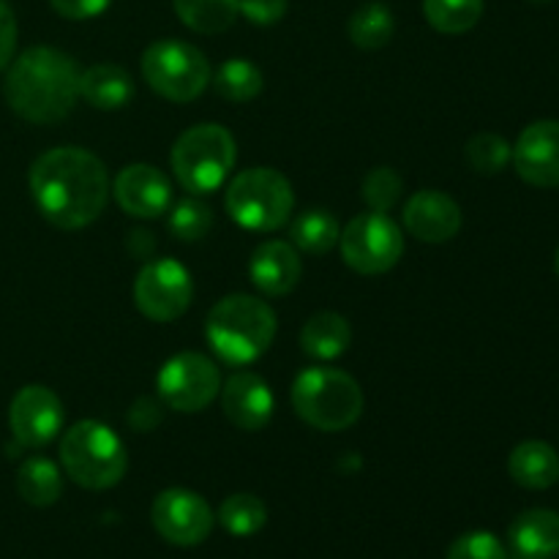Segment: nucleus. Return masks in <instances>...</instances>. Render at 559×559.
Instances as JSON below:
<instances>
[{"instance_id":"18","label":"nucleus","mask_w":559,"mask_h":559,"mask_svg":"<svg viewBox=\"0 0 559 559\" xmlns=\"http://www.w3.org/2000/svg\"><path fill=\"white\" fill-rule=\"evenodd\" d=\"M249 276L267 298H284L300 284L304 262H300L298 249L287 240H265L251 254Z\"/></svg>"},{"instance_id":"7","label":"nucleus","mask_w":559,"mask_h":559,"mask_svg":"<svg viewBox=\"0 0 559 559\" xmlns=\"http://www.w3.org/2000/svg\"><path fill=\"white\" fill-rule=\"evenodd\" d=\"M227 213L235 224L251 233H273L293 216L295 194L289 180L278 169H243L227 186Z\"/></svg>"},{"instance_id":"36","label":"nucleus","mask_w":559,"mask_h":559,"mask_svg":"<svg viewBox=\"0 0 559 559\" xmlns=\"http://www.w3.org/2000/svg\"><path fill=\"white\" fill-rule=\"evenodd\" d=\"M16 49V16L5 0H0V71L9 69Z\"/></svg>"},{"instance_id":"27","label":"nucleus","mask_w":559,"mask_h":559,"mask_svg":"<svg viewBox=\"0 0 559 559\" xmlns=\"http://www.w3.org/2000/svg\"><path fill=\"white\" fill-rule=\"evenodd\" d=\"M424 14L435 31L459 36L478 25L484 0H424Z\"/></svg>"},{"instance_id":"26","label":"nucleus","mask_w":559,"mask_h":559,"mask_svg":"<svg viewBox=\"0 0 559 559\" xmlns=\"http://www.w3.org/2000/svg\"><path fill=\"white\" fill-rule=\"evenodd\" d=\"M213 87L224 102L246 104L262 93V71L246 58H229L213 74Z\"/></svg>"},{"instance_id":"35","label":"nucleus","mask_w":559,"mask_h":559,"mask_svg":"<svg viewBox=\"0 0 559 559\" xmlns=\"http://www.w3.org/2000/svg\"><path fill=\"white\" fill-rule=\"evenodd\" d=\"M164 413H162V404L156 402V399L151 396H140L134 404H131L129 409V426L134 431H140V435H147V431L158 429V424H162Z\"/></svg>"},{"instance_id":"32","label":"nucleus","mask_w":559,"mask_h":559,"mask_svg":"<svg viewBox=\"0 0 559 559\" xmlns=\"http://www.w3.org/2000/svg\"><path fill=\"white\" fill-rule=\"evenodd\" d=\"M402 178H399L396 169L391 167H377L366 175L364 180V200L371 211L388 213L402 197Z\"/></svg>"},{"instance_id":"34","label":"nucleus","mask_w":559,"mask_h":559,"mask_svg":"<svg viewBox=\"0 0 559 559\" xmlns=\"http://www.w3.org/2000/svg\"><path fill=\"white\" fill-rule=\"evenodd\" d=\"M287 0H238V11L251 25H276L287 14Z\"/></svg>"},{"instance_id":"6","label":"nucleus","mask_w":559,"mask_h":559,"mask_svg":"<svg viewBox=\"0 0 559 559\" xmlns=\"http://www.w3.org/2000/svg\"><path fill=\"white\" fill-rule=\"evenodd\" d=\"M235 158H238L235 136L218 123L191 126L178 136L169 153L175 178L194 197L222 189L224 180L233 173Z\"/></svg>"},{"instance_id":"25","label":"nucleus","mask_w":559,"mask_h":559,"mask_svg":"<svg viewBox=\"0 0 559 559\" xmlns=\"http://www.w3.org/2000/svg\"><path fill=\"white\" fill-rule=\"evenodd\" d=\"M175 14L194 33H224L238 20V0H173Z\"/></svg>"},{"instance_id":"17","label":"nucleus","mask_w":559,"mask_h":559,"mask_svg":"<svg viewBox=\"0 0 559 559\" xmlns=\"http://www.w3.org/2000/svg\"><path fill=\"white\" fill-rule=\"evenodd\" d=\"M222 407L240 431H260L273 418V393L260 374L235 371L222 385Z\"/></svg>"},{"instance_id":"14","label":"nucleus","mask_w":559,"mask_h":559,"mask_svg":"<svg viewBox=\"0 0 559 559\" xmlns=\"http://www.w3.org/2000/svg\"><path fill=\"white\" fill-rule=\"evenodd\" d=\"M513 164L524 183L559 189V120H538L519 134Z\"/></svg>"},{"instance_id":"33","label":"nucleus","mask_w":559,"mask_h":559,"mask_svg":"<svg viewBox=\"0 0 559 559\" xmlns=\"http://www.w3.org/2000/svg\"><path fill=\"white\" fill-rule=\"evenodd\" d=\"M445 559H508V551L497 535L475 530L453 540Z\"/></svg>"},{"instance_id":"9","label":"nucleus","mask_w":559,"mask_h":559,"mask_svg":"<svg viewBox=\"0 0 559 559\" xmlns=\"http://www.w3.org/2000/svg\"><path fill=\"white\" fill-rule=\"evenodd\" d=\"M342 260L360 276H380L404 254V233L388 213H360L338 238Z\"/></svg>"},{"instance_id":"20","label":"nucleus","mask_w":559,"mask_h":559,"mask_svg":"<svg viewBox=\"0 0 559 559\" xmlns=\"http://www.w3.org/2000/svg\"><path fill=\"white\" fill-rule=\"evenodd\" d=\"M80 96L93 109H123L134 98V80L115 63H96L80 74Z\"/></svg>"},{"instance_id":"11","label":"nucleus","mask_w":559,"mask_h":559,"mask_svg":"<svg viewBox=\"0 0 559 559\" xmlns=\"http://www.w3.org/2000/svg\"><path fill=\"white\" fill-rule=\"evenodd\" d=\"M194 298V282L178 260H147L134 282V304L147 320L175 322Z\"/></svg>"},{"instance_id":"8","label":"nucleus","mask_w":559,"mask_h":559,"mask_svg":"<svg viewBox=\"0 0 559 559\" xmlns=\"http://www.w3.org/2000/svg\"><path fill=\"white\" fill-rule=\"evenodd\" d=\"M142 76L158 96L175 104L194 102L211 85V63L194 44L162 38L142 52Z\"/></svg>"},{"instance_id":"13","label":"nucleus","mask_w":559,"mask_h":559,"mask_svg":"<svg viewBox=\"0 0 559 559\" xmlns=\"http://www.w3.org/2000/svg\"><path fill=\"white\" fill-rule=\"evenodd\" d=\"M9 426L22 448H44L63 429V404L44 385H25L9 409Z\"/></svg>"},{"instance_id":"28","label":"nucleus","mask_w":559,"mask_h":559,"mask_svg":"<svg viewBox=\"0 0 559 559\" xmlns=\"http://www.w3.org/2000/svg\"><path fill=\"white\" fill-rule=\"evenodd\" d=\"M393 27H396V22H393L391 9L382 3H369L349 16L347 31L355 47L382 49L393 38Z\"/></svg>"},{"instance_id":"1","label":"nucleus","mask_w":559,"mask_h":559,"mask_svg":"<svg viewBox=\"0 0 559 559\" xmlns=\"http://www.w3.org/2000/svg\"><path fill=\"white\" fill-rule=\"evenodd\" d=\"M31 194L41 216L58 229H82L109 202V175L102 158L85 147H52L31 167Z\"/></svg>"},{"instance_id":"39","label":"nucleus","mask_w":559,"mask_h":559,"mask_svg":"<svg viewBox=\"0 0 559 559\" xmlns=\"http://www.w3.org/2000/svg\"><path fill=\"white\" fill-rule=\"evenodd\" d=\"M527 3H535V5H544V3H551V0H527Z\"/></svg>"},{"instance_id":"31","label":"nucleus","mask_w":559,"mask_h":559,"mask_svg":"<svg viewBox=\"0 0 559 559\" xmlns=\"http://www.w3.org/2000/svg\"><path fill=\"white\" fill-rule=\"evenodd\" d=\"M211 227L213 211L205 202L197 200L194 194L175 202V207L169 211V233L178 240H183V243H197V240H202L211 233Z\"/></svg>"},{"instance_id":"15","label":"nucleus","mask_w":559,"mask_h":559,"mask_svg":"<svg viewBox=\"0 0 559 559\" xmlns=\"http://www.w3.org/2000/svg\"><path fill=\"white\" fill-rule=\"evenodd\" d=\"M118 205L134 218H158L173 205L169 178L153 164H131L120 169L112 183Z\"/></svg>"},{"instance_id":"29","label":"nucleus","mask_w":559,"mask_h":559,"mask_svg":"<svg viewBox=\"0 0 559 559\" xmlns=\"http://www.w3.org/2000/svg\"><path fill=\"white\" fill-rule=\"evenodd\" d=\"M218 522L235 538H249L267 524V508L254 495H233L218 508Z\"/></svg>"},{"instance_id":"40","label":"nucleus","mask_w":559,"mask_h":559,"mask_svg":"<svg viewBox=\"0 0 559 559\" xmlns=\"http://www.w3.org/2000/svg\"><path fill=\"white\" fill-rule=\"evenodd\" d=\"M555 265H557V273H559V249H557V260H555Z\"/></svg>"},{"instance_id":"3","label":"nucleus","mask_w":559,"mask_h":559,"mask_svg":"<svg viewBox=\"0 0 559 559\" xmlns=\"http://www.w3.org/2000/svg\"><path fill=\"white\" fill-rule=\"evenodd\" d=\"M276 314L254 295H227L211 309L205 336L218 360L229 366L254 364L276 338Z\"/></svg>"},{"instance_id":"4","label":"nucleus","mask_w":559,"mask_h":559,"mask_svg":"<svg viewBox=\"0 0 559 559\" xmlns=\"http://www.w3.org/2000/svg\"><path fill=\"white\" fill-rule=\"evenodd\" d=\"M293 407L317 431H344L364 415V391L342 369L311 366L293 382Z\"/></svg>"},{"instance_id":"37","label":"nucleus","mask_w":559,"mask_h":559,"mask_svg":"<svg viewBox=\"0 0 559 559\" xmlns=\"http://www.w3.org/2000/svg\"><path fill=\"white\" fill-rule=\"evenodd\" d=\"M49 3L66 20H93V16L104 14L112 0H49Z\"/></svg>"},{"instance_id":"5","label":"nucleus","mask_w":559,"mask_h":559,"mask_svg":"<svg viewBox=\"0 0 559 559\" xmlns=\"http://www.w3.org/2000/svg\"><path fill=\"white\" fill-rule=\"evenodd\" d=\"M60 464L76 486L91 491L112 489L129 469V451L109 426L98 420L74 424L60 440Z\"/></svg>"},{"instance_id":"19","label":"nucleus","mask_w":559,"mask_h":559,"mask_svg":"<svg viewBox=\"0 0 559 559\" xmlns=\"http://www.w3.org/2000/svg\"><path fill=\"white\" fill-rule=\"evenodd\" d=\"M513 551L522 559H557L559 557V513L533 508L513 519L508 530Z\"/></svg>"},{"instance_id":"38","label":"nucleus","mask_w":559,"mask_h":559,"mask_svg":"<svg viewBox=\"0 0 559 559\" xmlns=\"http://www.w3.org/2000/svg\"><path fill=\"white\" fill-rule=\"evenodd\" d=\"M126 249H129L136 260H147V257H153V251H156V240H153V235L145 233V229H134V233H129V238H126Z\"/></svg>"},{"instance_id":"16","label":"nucleus","mask_w":559,"mask_h":559,"mask_svg":"<svg viewBox=\"0 0 559 559\" xmlns=\"http://www.w3.org/2000/svg\"><path fill=\"white\" fill-rule=\"evenodd\" d=\"M404 227L424 243H448L462 229V207L453 197L437 189H420L404 205Z\"/></svg>"},{"instance_id":"10","label":"nucleus","mask_w":559,"mask_h":559,"mask_svg":"<svg viewBox=\"0 0 559 559\" xmlns=\"http://www.w3.org/2000/svg\"><path fill=\"white\" fill-rule=\"evenodd\" d=\"M158 396L175 413H202L222 391L218 366L202 353H178L158 371Z\"/></svg>"},{"instance_id":"30","label":"nucleus","mask_w":559,"mask_h":559,"mask_svg":"<svg viewBox=\"0 0 559 559\" xmlns=\"http://www.w3.org/2000/svg\"><path fill=\"white\" fill-rule=\"evenodd\" d=\"M464 156H467V164L478 175H500L513 162V147L508 145L506 136L484 131V134H475L467 142Z\"/></svg>"},{"instance_id":"23","label":"nucleus","mask_w":559,"mask_h":559,"mask_svg":"<svg viewBox=\"0 0 559 559\" xmlns=\"http://www.w3.org/2000/svg\"><path fill=\"white\" fill-rule=\"evenodd\" d=\"M289 238L298 251L309 257H322L328 251H333L342 238V227H338L336 216L331 211H322V207H311L304 211L289 227Z\"/></svg>"},{"instance_id":"21","label":"nucleus","mask_w":559,"mask_h":559,"mask_svg":"<svg viewBox=\"0 0 559 559\" xmlns=\"http://www.w3.org/2000/svg\"><path fill=\"white\" fill-rule=\"evenodd\" d=\"M508 473L524 489H551L559 480V456L549 442L527 440L513 448L508 459Z\"/></svg>"},{"instance_id":"24","label":"nucleus","mask_w":559,"mask_h":559,"mask_svg":"<svg viewBox=\"0 0 559 559\" xmlns=\"http://www.w3.org/2000/svg\"><path fill=\"white\" fill-rule=\"evenodd\" d=\"M16 491L33 508L55 506L63 495V478H60L58 464L44 456L22 462L20 473H16Z\"/></svg>"},{"instance_id":"12","label":"nucleus","mask_w":559,"mask_h":559,"mask_svg":"<svg viewBox=\"0 0 559 559\" xmlns=\"http://www.w3.org/2000/svg\"><path fill=\"white\" fill-rule=\"evenodd\" d=\"M151 522L173 546H200L213 533V511L197 491L167 489L153 500Z\"/></svg>"},{"instance_id":"22","label":"nucleus","mask_w":559,"mask_h":559,"mask_svg":"<svg viewBox=\"0 0 559 559\" xmlns=\"http://www.w3.org/2000/svg\"><path fill=\"white\" fill-rule=\"evenodd\" d=\"M353 344V328L336 311H320L300 328V349L314 360H336Z\"/></svg>"},{"instance_id":"2","label":"nucleus","mask_w":559,"mask_h":559,"mask_svg":"<svg viewBox=\"0 0 559 559\" xmlns=\"http://www.w3.org/2000/svg\"><path fill=\"white\" fill-rule=\"evenodd\" d=\"M80 66L55 47H31L9 63L5 104L27 123L49 126L69 118L80 98Z\"/></svg>"}]
</instances>
